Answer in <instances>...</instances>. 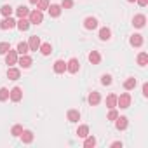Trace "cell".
I'll return each instance as SVG.
<instances>
[{
    "label": "cell",
    "mask_w": 148,
    "mask_h": 148,
    "mask_svg": "<svg viewBox=\"0 0 148 148\" xmlns=\"http://www.w3.org/2000/svg\"><path fill=\"white\" fill-rule=\"evenodd\" d=\"M7 77H9V80H18L19 77H21V71H19V68H9L7 70Z\"/></svg>",
    "instance_id": "obj_16"
},
{
    "label": "cell",
    "mask_w": 148,
    "mask_h": 148,
    "mask_svg": "<svg viewBox=\"0 0 148 148\" xmlns=\"http://www.w3.org/2000/svg\"><path fill=\"white\" fill-rule=\"evenodd\" d=\"M146 63H148V54L146 52H139L138 54V64L139 66H146Z\"/></svg>",
    "instance_id": "obj_26"
},
{
    "label": "cell",
    "mask_w": 148,
    "mask_h": 148,
    "mask_svg": "<svg viewBox=\"0 0 148 148\" xmlns=\"http://www.w3.org/2000/svg\"><path fill=\"white\" fill-rule=\"evenodd\" d=\"M9 98H11L14 103L21 101V98H23V89H21V87H12V89L9 91Z\"/></svg>",
    "instance_id": "obj_3"
},
{
    "label": "cell",
    "mask_w": 148,
    "mask_h": 148,
    "mask_svg": "<svg viewBox=\"0 0 148 148\" xmlns=\"http://www.w3.org/2000/svg\"><path fill=\"white\" fill-rule=\"evenodd\" d=\"M84 26H86V30H94V28H98V19L89 16L84 19Z\"/></svg>",
    "instance_id": "obj_11"
},
{
    "label": "cell",
    "mask_w": 148,
    "mask_h": 148,
    "mask_svg": "<svg viewBox=\"0 0 148 148\" xmlns=\"http://www.w3.org/2000/svg\"><path fill=\"white\" fill-rule=\"evenodd\" d=\"M136 84H138L136 79H134V77H129V79L124 82V89H125V91H132V89L136 87Z\"/></svg>",
    "instance_id": "obj_24"
},
{
    "label": "cell",
    "mask_w": 148,
    "mask_h": 148,
    "mask_svg": "<svg viewBox=\"0 0 148 148\" xmlns=\"http://www.w3.org/2000/svg\"><path fill=\"white\" fill-rule=\"evenodd\" d=\"M87 101H89V105H92V106L99 105V101H101V96H99V92H98V91H92V92L89 94Z\"/></svg>",
    "instance_id": "obj_15"
},
{
    "label": "cell",
    "mask_w": 148,
    "mask_h": 148,
    "mask_svg": "<svg viewBox=\"0 0 148 148\" xmlns=\"http://www.w3.org/2000/svg\"><path fill=\"white\" fill-rule=\"evenodd\" d=\"M112 38V30L110 28H101L99 30V40H103V42H106V40H110Z\"/></svg>",
    "instance_id": "obj_18"
},
{
    "label": "cell",
    "mask_w": 148,
    "mask_h": 148,
    "mask_svg": "<svg viewBox=\"0 0 148 148\" xmlns=\"http://www.w3.org/2000/svg\"><path fill=\"white\" fill-rule=\"evenodd\" d=\"M143 96L148 98V84H143Z\"/></svg>",
    "instance_id": "obj_38"
},
{
    "label": "cell",
    "mask_w": 148,
    "mask_h": 148,
    "mask_svg": "<svg viewBox=\"0 0 148 148\" xmlns=\"http://www.w3.org/2000/svg\"><path fill=\"white\" fill-rule=\"evenodd\" d=\"M21 132H23V125H19V124L12 125V129H11V134H12L14 138H19V136H21Z\"/></svg>",
    "instance_id": "obj_30"
},
{
    "label": "cell",
    "mask_w": 148,
    "mask_h": 148,
    "mask_svg": "<svg viewBox=\"0 0 148 148\" xmlns=\"http://www.w3.org/2000/svg\"><path fill=\"white\" fill-rule=\"evenodd\" d=\"M54 71H56V73H64V71H66V63H64L63 59H58V61L54 63Z\"/></svg>",
    "instance_id": "obj_20"
},
{
    "label": "cell",
    "mask_w": 148,
    "mask_h": 148,
    "mask_svg": "<svg viewBox=\"0 0 148 148\" xmlns=\"http://www.w3.org/2000/svg\"><path fill=\"white\" fill-rule=\"evenodd\" d=\"M77 136H79V138L89 136V125H80V127L77 129Z\"/></svg>",
    "instance_id": "obj_28"
},
{
    "label": "cell",
    "mask_w": 148,
    "mask_h": 148,
    "mask_svg": "<svg viewBox=\"0 0 148 148\" xmlns=\"http://www.w3.org/2000/svg\"><path fill=\"white\" fill-rule=\"evenodd\" d=\"M9 49H11V44L9 42H0V54H7L9 52Z\"/></svg>",
    "instance_id": "obj_33"
},
{
    "label": "cell",
    "mask_w": 148,
    "mask_h": 148,
    "mask_svg": "<svg viewBox=\"0 0 148 148\" xmlns=\"http://www.w3.org/2000/svg\"><path fill=\"white\" fill-rule=\"evenodd\" d=\"M73 7V0H63L61 2V9H71Z\"/></svg>",
    "instance_id": "obj_37"
},
{
    "label": "cell",
    "mask_w": 148,
    "mask_h": 148,
    "mask_svg": "<svg viewBox=\"0 0 148 148\" xmlns=\"http://www.w3.org/2000/svg\"><path fill=\"white\" fill-rule=\"evenodd\" d=\"M117 106H120V108H129V106H131V94H129V92H124V94L117 96Z\"/></svg>",
    "instance_id": "obj_2"
},
{
    "label": "cell",
    "mask_w": 148,
    "mask_h": 148,
    "mask_svg": "<svg viewBox=\"0 0 148 148\" xmlns=\"http://www.w3.org/2000/svg\"><path fill=\"white\" fill-rule=\"evenodd\" d=\"M28 47H30V51H38V47H40V38H38L37 35L30 37V40H28Z\"/></svg>",
    "instance_id": "obj_14"
},
{
    "label": "cell",
    "mask_w": 148,
    "mask_h": 148,
    "mask_svg": "<svg viewBox=\"0 0 148 148\" xmlns=\"http://www.w3.org/2000/svg\"><path fill=\"white\" fill-rule=\"evenodd\" d=\"M16 26V21L9 16V18H5L2 23H0V30H11V28H14Z\"/></svg>",
    "instance_id": "obj_12"
},
{
    "label": "cell",
    "mask_w": 148,
    "mask_h": 148,
    "mask_svg": "<svg viewBox=\"0 0 148 148\" xmlns=\"http://www.w3.org/2000/svg\"><path fill=\"white\" fill-rule=\"evenodd\" d=\"M84 139H86V141H84V146H86V148L96 146V138H94V136H86Z\"/></svg>",
    "instance_id": "obj_29"
},
{
    "label": "cell",
    "mask_w": 148,
    "mask_h": 148,
    "mask_svg": "<svg viewBox=\"0 0 148 148\" xmlns=\"http://www.w3.org/2000/svg\"><path fill=\"white\" fill-rule=\"evenodd\" d=\"M35 5H37V9H38V11H42V12H44V11H47V7H49V0H38Z\"/></svg>",
    "instance_id": "obj_31"
},
{
    "label": "cell",
    "mask_w": 148,
    "mask_h": 148,
    "mask_svg": "<svg viewBox=\"0 0 148 148\" xmlns=\"http://www.w3.org/2000/svg\"><path fill=\"white\" fill-rule=\"evenodd\" d=\"M136 2H138V4H139L141 7H145V5L148 4V0H136Z\"/></svg>",
    "instance_id": "obj_39"
},
{
    "label": "cell",
    "mask_w": 148,
    "mask_h": 148,
    "mask_svg": "<svg viewBox=\"0 0 148 148\" xmlns=\"http://www.w3.org/2000/svg\"><path fill=\"white\" fill-rule=\"evenodd\" d=\"M106 106L108 108H115L117 106V94H110L106 98Z\"/></svg>",
    "instance_id": "obj_27"
},
{
    "label": "cell",
    "mask_w": 148,
    "mask_h": 148,
    "mask_svg": "<svg viewBox=\"0 0 148 148\" xmlns=\"http://www.w3.org/2000/svg\"><path fill=\"white\" fill-rule=\"evenodd\" d=\"M47 11H49L51 18H59L61 16V5H58V4H51L47 7Z\"/></svg>",
    "instance_id": "obj_10"
},
{
    "label": "cell",
    "mask_w": 148,
    "mask_h": 148,
    "mask_svg": "<svg viewBox=\"0 0 148 148\" xmlns=\"http://www.w3.org/2000/svg\"><path fill=\"white\" fill-rule=\"evenodd\" d=\"M18 51H12V49H9V52L5 54V63L9 64V66H12V64H16L18 63Z\"/></svg>",
    "instance_id": "obj_5"
},
{
    "label": "cell",
    "mask_w": 148,
    "mask_h": 148,
    "mask_svg": "<svg viewBox=\"0 0 148 148\" xmlns=\"http://www.w3.org/2000/svg\"><path fill=\"white\" fill-rule=\"evenodd\" d=\"M19 138H21V141H23V143L30 145V143L33 141V132H32V131H25V129H23V132H21V136H19Z\"/></svg>",
    "instance_id": "obj_19"
},
{
    "label": "cell",
    "mask_w": 148,
    "mask_h": 148,
    "mask_svg": "<svg viewBox=\"0 0 148 148\" xmlns=\"http://www.w3.org/2000/svg\"><path fill=\"white\" fill-rule=\"evenodd\" d=\"M89 61H91L92 64H99V61H101V54H99L98 51H91V52H89Z\"/></svg>",
    "instance_id": "obj_22"
},
{
    "label": "cell",
    "mask_w": 148,
    "mask_h": 148,
    "mask_svg": "<svg viewBox=\"0 0 148 148\" xmlns=\"http://www.w3.org/2000/svg\"><path fill=\"white\" fill-rule=\"evenodd\" d=\"M18 63H19V66H21V68H25V70H26V68H30V66H32L33 59H32L28 54H23V56H19V58H18Z\"/></svg>",
    "instance_id": "obj_6"
},
{
    "label": "cell",
    "mask_w": 148,
    "mask_h": 148,
    "mask_svg": "<svg viewBox=\"0 0 148 148\" xmlns=\"http://www.w3.org/2000/svg\"><path fill=\"white\" fill-rule=\"evenodd\" d=\"M9 99V89L0 87V101H7Z\"/></svg>",
    "instance_id": "obj_34"
},
{
    "label": "cell",
    "mask_w": 148,
    "mask_h": 148,
    "mask_svg": "<svg viewBox=\"0 0 148 148\" xmlns=\"http://www.w3.org/2000/svg\"><path fill=\"white\" fill-rule=\"evenodd\" d=\"M79 68H80V63H79V59H77V58H71V59L66 63V70H68L70 73H77V71H79Z\"/></svg>",
    "instance_id": "obj_4"
},
{
    "label": "cell",
    "mask_w": 148,
    "mask_h": 148,
    "mask_svg": "<svg viewBox=\"0 0 148 148\" xmlns=\"http://www.w3.org/2000/svg\"><path fill=\"white\" fill-rule=\"evenodd\" d=\"M129 44H131L132 47H141V45H143V35H139V33H134V35H131V38H129Z\"/></svg>",
    "instance_id": "obj_9"
},
{
    "label": "cell",
    "mask_w": 148,
    "mask_h": 148,
    "mask_svg": "<svg viewBox=\"0 0 148 148\" xmlns=\"http://www.w3.org/2000/svg\"><path fill=\"white\" fill-rule=\"evenodd\" d=\"M28 21H30V25H40V23L44 21V14H42V11H38V9L30 11V14H28Z\"/></svg>",
    "instance_id": "obj_1"
},
{
    "label": "cell",
    "mask_w": 148,
    "mask_h": 148,
    "mask_svg": "<svg viewBox=\"0 0 148 148\" xmlns=\"http://www.w3.org/2000/svg\"><path fill=\"white\" fill-rule=\"evenodd\" d=\"M38 51H40V52H42L44 56H49V54L52 52V45H51V44H47V42H45V44H40Z\"/></svg>",
    "instance_id": "obj_25"
},
{
    "label": "cell",
    "mask_w": 148,
    "mask_h": 148,
    "mask_svg": "<svg viewBox=\"0 0 148 148\" xmlns=\"http://www.w3.org/2000/svg\"><path fill=\"white\" fill-rule=\"evenodd\" d=\"M101 84L103 86H110L112 84V75H106V73H105V75H101Z\"/></svg>",
    "instance_id": "obj_35"
},
{
    "label": "cell",
    "mask_w": 148,
    "mask_h": 148,
    "mask_svg": "<svg viewBox=\"0 0 148 148\" xmlns=\"http://www.w3.org/2000/svg\"><path fill=\"white\" fill-rule=\"evenodd\" d=\"M16 51H18V54H19V56H23V54H28V52H30L28 42H19V44H18V49H16Z\"/></svg>",
    "instance_id": "obj_21"
},
{
    "label": "cell",
    "mask_w": 148,
    "mask_h": 148,
    "mask_svg": "<svg viewBox=\"0 0 148 148\" xmlns=\"http://www.w3.org/2000/svg\"><path fill=\"white\" fill-rule=\"evenodd\" d=\"M16 14H18V18H28L30 9H28L26 5H19V7L16 9Z\"/></svg>",
    "instance_id": "obj_23"
},
{
    "label": "cell",
    "mask_w": 148,
    "mask_h": 148,
    "mask_svg": "<svg viewBox=\"0 0 148 148\" xmlns=\"http://www.w3.org/2000/svg\"><path fill=\"white\" fill-rule=\"evenodd\" d=\"M119 117V112L115 110V108H110V112H108V120H115Z\"/></svg>",
    "instance_id": "obj_36"
},
{
    "label": "cell",
    "mask_w": 148,
    "mask_h": 148,
    "mask_svg": "<svg viewBox=\"0 0 148 148\" xmlns=\"http://www.w3.org/2000/svg\"><path fill=\"white\" fill-rule=\"evenodd\" d=\"M16 26H18L21 32H28V28H30L28 18H19V21H16Z\"/></svg>",
    "instance_id": "obj_17"
},
{
    "label": "cell",
    "mask_w": 148,
    "mask_h": 148,
    "mask_svg": "<svg viewBox=\"0 0 148 148\" xmlns=\"http://www.w3.org/2000/svg\"><path fill=\"white\" fill-rule=\"evenodd\" d=\"M113 122H115V127H117L119 131H124V129H127V125H129V120H127V117H120V115H119V117H117Z\"/></svg>",
    "instance_id": "obj_7"
},
{
    "label": "cell",
    "mask_w": 148,
    "mask_h": 148,
    "mask_svg": "<svg viewBox=\"0 0 148 148\" xmlns=\"http://www.w3.org/2000/svg\"><path fill=\"white\" fill-rule=\"evenodd\" d=\"M37 2H38V0H30V4H33V5H35Z\"/></svg>",
    "instance_id": "obj_41"
},
{
    "label": "cell",
    "mask_w": 148,
    "mask_h": 148,
    "mask_svg": "<svg viewBox=\"0 0 148 148\" xmlns=\"http://www.w3.org/2000/svg\"><path fill=\"white\" fill-rule=\"evenodd\" d=\"M66 119L70 120V122H79L80 120V112L79 110H68V113H66Z\"/></svg>",
    "instance_id": "obj_13"
},
{
    "label": "cell",
    "mask_w": 148,
    "mask_h": 148,
    "mask_svg": "<svg viewBox=\"0 0 148 148\" xmlns=\"http://www.w3.org/2000/svg\"><path fill=\"white\" fill-rule=\"evenodd\" d=\"M112 146H122V143H120V141H113Z\"/></svg>",
    "instance_id": "obj_40"
},
{
    "label": "cell",
    "mask_w": 148,
    "mask_h": 148,
    "mask_svg": "<svg viewBox=\"0 0 148 148\" xmlns=\"http://www.w3.org/2000/svg\"><path fill=\"white\" fill-rule=\"evenodd\" d=\"M12 12H14V9H12L11 5H4L2 9H0V14H4L5 18H9V16H11Z\"/></svg>",
    "instance_id": "obj_32"
},
{
    "label": "cell",
    "mask_w": 148,
    "mask_h": 148,
    "mask_svg": "<svg viewBox=\"0 0 148 148\" xmlns=\"http://www.w3.org/2000/svg\"><path fill=\"white\" fill-rule=\"evenodd\" d=\"M145 23H146V16L145 14H136L132 18V26H136V28H143Z\"/></svg>",
    "instance_id": "obj_8"
},
{
    "label": "cell",
    "mask_w": 148,
    "mask_h": 148,
    "mask_svg": "<svg viewBox=\"0 0 148 148\" xmlns=\"http://www.w3.org/2000/svg\"><path fill=\"white\" fill-rule=\"evenodd\" d=\"M127 2H136V0H127Z\"/></svg>",
    "instance_id": "obj_42"
}]
</instances>
